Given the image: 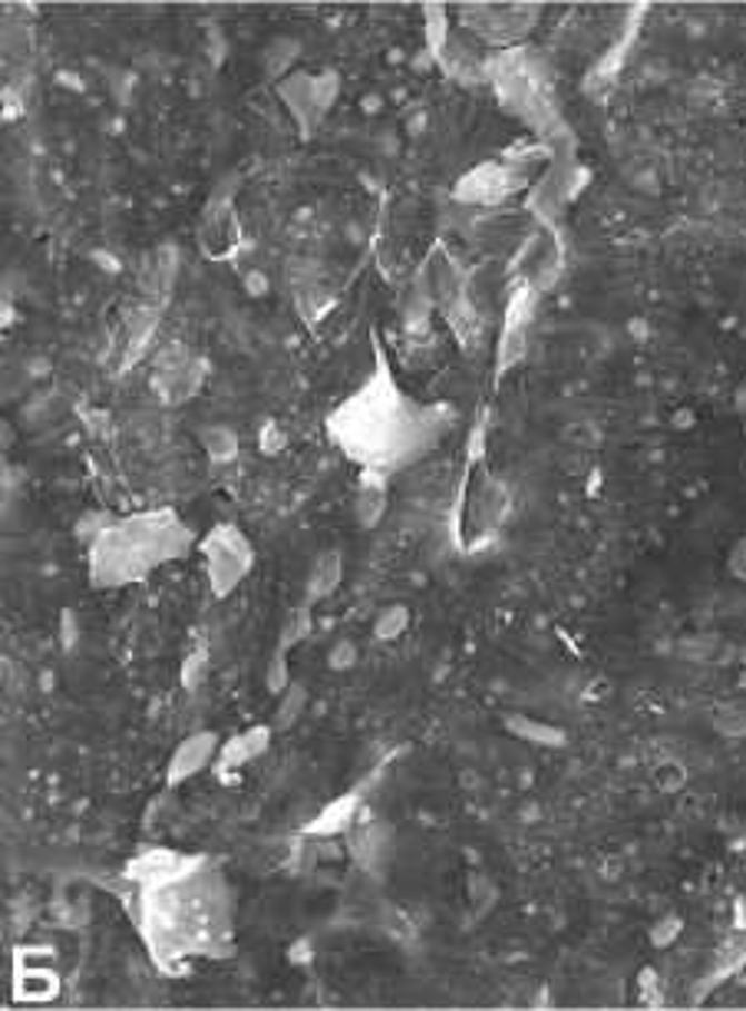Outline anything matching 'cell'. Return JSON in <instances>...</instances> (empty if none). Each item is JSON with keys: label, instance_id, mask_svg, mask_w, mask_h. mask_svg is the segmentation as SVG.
<instances>
[{"label": "cell", "instance_id": "9", "mask_svg": "<svg viewBox=\"0 0 746 1011\" xmlns=\"http://www.w3.org/2000/svg\"><path fill=\"white\" fill-rule=\"evenodd\" d=\"M347 860L364 873V876H387L394 856H397V830L390 820L380 816H360L354 830L344 836Z\"/></svg>", "mask_w": 746, "mask_h": 1011}, {"label": "cell", "instance_id": "30", "mask_svg": "<svg viewBox=\"0 0 746 1011\" xmlns=\"http://www.w3.org/2000/svg\"><path fill=\"white\" fill-rule=\"evenodd\" d=\"M680 935H684V915H680V912H660V915L647 925V945L657 949V952L677 945Z\"/></svg>", "mask_w": 746, "mask_h": 1011}, {"label": "cell", "instance_id": "13", "mask_svg": "<svg viewBox=\"0 0 746 1011\" xmlns=\"http://www.w3.org/2000/svg\"><path fill=\"white\" fill-rule=\"evenodd\" d=\"M221 734L212 731V727H206V731H196V734H186L176 747H172V754H169V761H166V774H162V781L169 790H179V786H186L189 781H196L199 774H206V771H212L215 767V757H218V751H221Z\"/></svg>", "mask_w": 746, "mask_h": 1011}, {"label": "cell", "instance_id": "4", "mask_svg": "<svg viewBox=\"0 0 746 1011\" xmlns=\"http://www.w3.org/2000/svg\"><path fill=\"white\" fill-rule=\"evenodd\" d=\"M452 10V27L493 50H519L545 17L541 3H459Z\"/></svg>", "mask_w": 746, "mask_h": 1011}, {"label": "cell", "instance_id": "28", "mask_svg": "<svg viewBox=\"0 0 746 1011\" xmlns=\"http://www.w3.org/2000/svg\"><path fill=\"white\" fill-rule=\"evenodd\" d=\"M690 784V771H687V764L684 761H677V757H660L654 767H650V786L660 793V796H677V793H684Z\"/></svg>", "mask_w": 746, "mask_h": 1011}, {"label": "cell", "instance_id": "16", "mask_svg": "<svg viewBox=\"0 0 746 1011\" xmlns=\"http://www.w3.org/2000/svg\"><path fill=\"white\" fill-rule=\"evenodd\" d=\"M166 308H156L149 301H142L136 311L126 315V321L119 325V335L112 340V367L122 374L129 370L132 364H139V357L149 350L152 337L159 331V318H162Z\"/></svg>", "mask_w": 746, "mask_h": 1011}, {"label": "cell", "instance_id": "36", "mask_svg": "<svg viewBox=\"0 0 746 1011\" xmlns=\"http://www.w3.org/2000/svg\"><path fill=\"white\" fill-rule=\"evenodd\" d=\"M469 902L483 912V909H489V902L496 899V886H493V880L489 876H479V873H473L469 880Z\"/></svg>", "mask_w": 746, "mask_h": 1011}, {"label": "cell", "instance_id": "22", "mask_svg": "<svg viewBox=\"0 0 746 1011\" xmlns=\"http://www.w3.org/2000/svg\"><path fill=\"white\" fill-rule=\"evenodd\" d=\"M503 727L513 737H519L523 744L545 747V751H561L568 744V731L565 727L538 721V717H529V714H509V717H503Z\"/></svg>", "mask_w": 746, "mask_h": 1011}, {"label": "cell", "instance_id": "39", "mask_svg": "<svg viewBox=\"0 0 746 1011\" xmlns=\"http://www.w3.org/2000/svg\"><path fill=\"white\" fill-rule=\"evenodd\" d=\"M734 665H744L746 668V642L744 645H737V652H734Z\"/></svg>", "mask_w": 746, "mask_h": 1011}, {"label": "cell", "instance_id": "15", "mask_svg": "<svg viewBox=\"0 0 746 1011\" xmlns=\"http://www.w3.org/2000/svg\"><path fill=\"white\" fill-rule=\"evenodd\" d=\"M424 288H427V301L432 308L446 311L449 318L459 311H466V285H462V275L456 268V261L449 258V251L442 245H436L429 251L427 265H424Z\"/></svg>", "mask_w": 746, "mask_h": 1011}, {"label": "cell", "instance_id": "11", "mask_svg": "<svg viewBox=\"0 0 746 1011\" xmlns=\"http://www.w3.org/2000/svg\"><path fill=\"white\" fill-rule=\"evenodd\" d=\"M206 863H209V856H202V853H182V850H169V846H146L126 863L122 876L136 890H152V886L176 883V880L196 873Z\"/></svg>", "mask_w": 746, "mask_h": 1011}, {"label": "cell", "instance_id": "26", "mask_svg": "<svg viewBox=\"0 0 746 1011\" xmlns=\"http://www.w3.org/2000/svg\"><path fill=\"white\" fill-rule=\"evenodd\" d=\"M308 701H311V691L305 681H295L281 697H275V714H271V724L278 734H288L291 727L301 724L305 711H308Z\"/></svg>", "mask_w": 746, "mask_h": 1011}, {"label": "cell", "instance_id": "8", "mask_svg": "<svg viewBox=\"0 0 746 1011\" xmlns=\"http://www.w3.org/2000/svg\"><path fill=\"white\" fill-rule=\"evenodd\" d=\"M196 241L209 261H231L241 251L245 231H241V216L235 209V189L221 192V186H218L209 196V202L202 206L199 225H196Z\"/></svg>", "mask_w": 746, "mask_h": 1011}, {"label": "cell", "instance_id": "10", "mask_svg": "<svg viewBox=\"0 0 746 1011\" xmlns=\"http://www.w3.org/2000/svg\"><path fill=\"white\" fill-rule=\"evenodd\" d=\"M209 380V360L189 354L182 344H169V350H162L159 367H156V390L162 397V404L169 407H182L189 404Z\"/></svg>", "mask_w": 746, "mask_h": 1011}, {"label": "cell", "instance_id": "1", "mask_svg": "<svg viewBox=\"0 0 746 1011\" xmlns=\"http://www.w3.org/2000/svg\"><path fill=\"white\" fill-rule=\"evenodd\" d=\"M324 427L330 444L357 469L394 476L427 459L446 440L452 414L404 390L384 344H374V367L340 404L330 407Z\"/></svg>", "mask_w": 746, "mask_h": 1011}, {"label": "cell", "instance_id": "5", "mask_svg": "<svg viewBox=\"0 0 746 1011\" xmlns=\"http://www.w3.org/2000/svg\"><path fill=\"white\" fill-rule=\"evenodd\" d=\"M196 553L202 559V572H206V582L215 598H231L245 585V578L255 572V562H258L255 543L231 519L215 523L212 529H206L199 536Z\"/></svg>", "mask_w": 746, "mask_h": 1011}, {"label": "cell", "instance_id": "38", "mask_svg": "<svg viewBox=\"0 0 746 1011\" xmlns=\"http://www.w3.org/2000/svg\"><path fill=\"white\" fill-rule=\"evenodd\" d=\"M734 404H737V410H746V377L737 384V390H734Z\"/></svg>", "mask_w": 746, "mask_h": 1011}, {"label": "cell", "instance_id": "31", "mask_svg": "<svg viewBox=\"0 0 746 1011\" xmlns=\"http://www.w3.org/2000/svg\"><path fill=\"white\" fill-rule=\"evenodd\" d=\"M212 674V655H209V645H196L186 662H182V672H179V684L186 691H199L206 684V677Z\"/></svg>", "mask_w": 746, "mask_h": 1011}, {"label": "cell", "instance_id": "18", "mask_svg": "<svg viewBox=\"0 0 746 1011\" xmlns=\"http://www.w3.org/2000/svg\"><path fill=\"white\" fill-rule=\"evenodd\" d=\"M360 810H364V793L360 790H347L340 796H334L327 806H320L318 813L301 826V836H311V840H344L354 823L360 820Z\"/></svg>", "mask_w": 746, "mask_h": 1011}, {"label": "cell", "instance_id": "6", "mask_svg": "<svg viewBox=\"0 0 746 1011\" xmlns=\"http://www.w3.org/2000/svg\"><path fill=\"white\" fill-rule=\"evenodd\" d=\"M344 93V80L337 70H295L275 87V97L288 110L301 139H311L324 126V119L337 107Z\"/></svg>", "mask_w": 746, "mask_h": 1011}, {"label": "cell", "instance_id": "2", "mask_svg": "<svg viewBox=\"0 0 746 1011\" xmlns=\"http://www.w3.org/2000/svg\"><path fill=\"white\" fill-rule=\"evenodd\" d=\"M139 932L166 969L179 959H225L235 939V896L212 860L196 873L139 890Z\"/></svg>", "mask_w": 746, "mask_h": 1011}, {"label": "cell", "instance_id": "24", "mask_svg": "<svg viewBox=\"0 0 746 1011\" xmlns=\"http://www.w3.org/2000/svg\"><path fill=\"white\" fill-rule=\"evenodd\" d=\"M410 625H414V608H410L407 602H390V605H384V608L374 615L370 635H374V642H380V645H394V642H400V638L410 632Z\"/></svg>", "mask_w": 746, "mask_h": 1011}, {"label": "cell", "instance_id": "27", "mask_svg": "<svg viewBox=\"0 0 746 1011\" xmlns=\"http://www.w3.org/2000/svg\"><path fill=\"white\" fill-rule=\"evenodd\" d=\"M311 635H315V608L298 605V608H291V612L285 615V622H281V628H278L275 648L285 652V655H291V652L301 648Z\"/></svg>", "mask_w": 746, "mask_h": 1011}, {"label": "cell", "instance_id": "20", "mask_svg": "<svg viewBox=\"0 0 746 1011\" xmlns=\"http://www.w3.org/2000/svg\"><path fill=\"white\" fill-rule=\"evenodd\" d=\"M179 265H182V255L176 245L162 241L156 245L149 255H146V268H142V285H146V301L156 305V308H166L169 298H172V288H176V278H179Z\"/></svg>", "mask_w": 746, "mask_h": 1011}, {"label": "cell", "instance_id": "25", "mask_svg": "<svg viewBox=\"0 0 746 1011\" xmlns=\"http://www.w3.org/2000/svg\"><path fill=\"white\" fill-rule=\"evenodd\" d=\"M298 57H301V43H298L295 37H278V40H271L268 50H265V57H261V73H265V80L278 87L285 77L295 73V60H298Z\"/></svg>", "mask_w": 746, "mask_h": 1011}, {"label": "cell", "instance_id": "23", "mask_svg": "<svg viewBox=\"0 0 746 1011\" xmlns=\"http://www.w3.org/2000/svg\"><path fill=\"white\" fill-rule=\"evenodd\" d=\"M199 447L209 456V463H215V466H228V463H235L238 453H241V437H238V430L228 427V424H206V427L199 430Z\"/></svg>", "mask_w": 746, "mask_h": 1011}, {"label": "cell", "instance_id": "32", "mask_svg": "<svg viewBox=\"0 0 746 1011\" xmlns=\"http://www.w3.org/2000/svg\"><path fill=\"white\" fill-rule=\"evenodd\" d=\"M265 691L271 694V697H281L291 684H295V674H291V665H288V655L285 652H271V658H268V665H265Z\"/></svg>", "mask_w": 746, "mask_h": 1011}, {"label": "cell", "instance_id": "34", "mask_svg": "<svg viewBox=\"0 0 746 1011\" xmlns=\"http://www.w3.org/2000/svg\"><path fill=\"white\" fill-rule=\"evenodd\" d=\"M724 568H727V575H730L734 582L746 585V533H740V536L727 546V553H724Z\"/></svg>", "mask_w": 746, "mask_h": 1011}, {"label": "cell", "instance_id": "12", "mask_svg": "<svg viewBox=\"0 0 746 1011\" xmlns=\"http://www.w3.org/2000/svg\"><path fill=\"white\" fill-rule=\"evenodd\" d=\"M513 513V496L503 479H496L489 469H479V476L466 489V526L476 539L496 536Z\"/></svg>", "mask_w": 746, "mask_h": 1011}, {"label": "cell", "instance_id": "14", "mask_svg": "<svg viewBox=\"0 0 746 1011\" xmlns=\"http://www.w3.org/2000/svg\"><path fill=\"white\" fill-rule=\"evenodd\" d=\"M519 278V285H526L535 295H545L548 288H555L558 275H561V251L558 241L545 231H535L523 241V248L516 251L513 265H509Z\"/></svg>", "mask_w": 746, "mask_h": 1011}, {"label": "cell", "instance_id": "21", "mask_svg": "<svg viewBox=\"0 0 746 1011\" xmlns=\"http://www.w3.org/2000/svg\"><path fill=\"white\" fill-rule=\"evenodd\" d=\"M340 582H344V553L340 549H324L308 565V575H305V585H301V605L318 608L340 588Z\"/></svg>", "mask_w": 746, "mask_h": 1011}, {"label": "cell", "instance_id": "7", "mask_svg": "<svg viewBox=\"0 0 746 1011\" xmlns=\"http://www.w3.org/2000/svg\"><path fill=\"white\" fill-rule=\"evenodd\" d=\"M526 189H529V169L523 159H516V156L513 159H483L456 179L452 199L459 206L493 209V206H506L509 199H516Z\"/></svg>", "mask_w": 746, "mask_h": 1011}, {"label": "cell", "instance_id": "19", "mask_svg": "<svg viewBox=\"0 0 746 1011\" xmlns=\"http://www.w3.org/2000/svg\"><path fill=\"white\" fill-rule=\"evenodd\" d=\"M390 513V476L360 469L354 486V523L360 533H374L384 526Z\"/></svg>", "mask_w": 746, "mask_h": 1011}, {"label": "cell", "instance_id": "33", "mask_svg": "<svg viewBox=\"0 0 746 1011\" xmlns=\"http://www.w3.org/2000/svg\"><path fill=\"white\" fill-rule=\"evenodd\" d=\"M324 662H327V668H330L334 674L354 672V668H357V662H360V648H357V642H354V638H334V642L327 645Z\"/></svg>", "mask_w": 746, "mask_h": 1011}, {"label": "cell", "instance_id": "17", "mask_svg": "<svg viewBox=\"0 0 746 1011\" xmlns=\"http://www.w3.org/2000/svg\"><path fill=\"white\" fill-rule=\"evenodd\" d=\"M275 734H278L275 724H271V721H261V724H251V727H245V731L225 737V741H221V751H218V757H215L212 771L218 777H221V774H238V771H245L248 764H255L258 757H265V754L271 751Z\"/></svg>", "mask_w": 746, "mask_h": 1011}, {"label": "cell", "instance_id": "37", "mask_svg": "<svg viewBox=\"0 0 746 1011\" xmlns=\"http://www.w3.org/2000/svg\"><path fill=\"white\" fill-rule=\"evenodd\" d=\"M245 288H248V295H255V298H261V295H265V291H268V281H265V278H261V275H255V271H251V275H248V278H245Z\"/></svg>", "mask_w": 746, "mask_h": 1011}, {"label": "cell", "instance_id": "35", "mask_svg": "<svg viewBox=\"0 0 746 1011\" xmlns=\"http://www.w3.org/2000/svg\"><path fill=\"white\" fill-rule=\"evenodd\" d=\"M258 447H261V453H265V456L285 453V447H288V430H285L281 424L268 420V424L261 427V434H258Z\"/></svg>", "mask_w": 746, "mask_h": 1011}, {"label": "cell", "instance_id": "3", "mask_svg": "<svg viewBox=\"0 0 746 1011\" xmlns=\"http://www.w3.org/2000/svg\"><path fill=\"white\" fill-rule=\"evenodd\" d=\"M196 546V533L172 506L112 516L107 529L87 546V575L100 592L129 588L156 575L162 565L189 559Z\"/></svg>", "mask_w": 746, "mask_h": 1011}, {"label": "cell", "instance_id": "29", "mask_svg": "<svg viewBox=\"0 0 746 1011\" xmlns=\"http://www.w3.org/2000/svg\"><path fill=\"white\" fill-rule=\"evenodd\" d=\"M710 727L724 741H746V704L724 701L710 711Z\"/></svg>", "mask_w": 746, "mask_h": 1011}]
</instances>
